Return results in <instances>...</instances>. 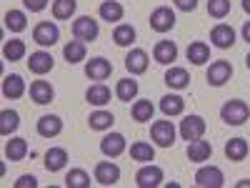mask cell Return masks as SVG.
<instances>
[{"label": "cell", "mask_w": 250, "mask_h": 188, "mask_svg": "<svg viewBox=\"0 0 250 188\" xmlns=\"http://www.w3.org/2000/svg\"><path fill=\"white\" fill-rule=\"evenodd\" d=\"M88 123H90L93 131H108L110 125L115 123V118H113L110 111H93L90 118H88Z\"/></svg>", "instance_id": "cell-32"}, {"label": "cell", "mask_w": 250, "mask_h": 188, "mask_svg": "<svg viewBox=\"0 0 250 188\" xmlns=\"http://www.w3.org/2000/svg\"><path fill=\"white\" fill-rule=\"evenodd\" d=\"M245 66H248V70H250V53H248V58H245Z\"/></svg>", "instance_id": "cell-47"}, {"label": "cell", "mask_w": 250, "mask_h": 188, "mask_svg": "<svg viewBox=\"0 0 250 188\" xmlns=\"http://www.w3.org/2000/svg\"><path fill=\"white\" fill-rule=\"evenodd\" d=\"M95 181L100 186H115L120 181V168L115 163H110V161H100L95 165Z\"/></svg>", "instance_id": "cell-10"}, {"label": "cell", "mask_w": 250, "mask_h": 188, "mask_svg": "<svg viewBox=\"0 0 250 188\" xmlns=\"http://www.w3.org/2000/svg\"><path fill=\"white\" fill-rule=\"evenodd\" d=\"M35 186H38V178L30 176V173H28V176H20V178L15 181V188H35Z\"/></svg>", "instance_id": "cell-41"}, {"label": "cell", "mask_w": 250, "mask_h": 188, "mask_svg": "<svg viewBox=\"0 0 250 188\" xmlns=\"http://www.w3.org/2000/svg\"><path fill=\"white\" fill-rule=\"evenodd\" d=\"M173 25H175V13L168 5H160L150 13V28L155 33H168Z\"/></svg>", "instance_id": "cell-6"}, {"label": "cell", "mask_w": 250, "mask_h": 188, "mask_svg": "<svg viewBox=\"0 0 250 188\" xmlns=\"http://www.w3.org/2000/svg\"><path fill=\"white\" fill-rule=\"evenodd\" d=\"M53 66H55V60H53L50 53H45V50H35V53H30L28 68H30L35 75H45V73H50Z\"/></svg>", "instance_id": "cell-12"}, {"label": "cell", "mask_w": 250, "mask_h": 188, "mask_svg": "<svg viewBox=\"0 0 250 188\" xmlns=\"http://www.w3.org/2000/svg\"><path fill=\"white\" fill-rule=\"evenodd\" d=\"M100 151H103V156H108V158H118V156L125 151V138H123V133H108L105 138L100 141Z\"/></svg>", "instance_id": "cell-15"}, {"label": "cell", "mask_w": 250, "mask_h": 188, "mask_svg": "<svg viewBox=\"0 0 250 188\" xmlns=\"http://www.w3.org/2000/svg\"><path fill=\"white\" fill-rule=\"evenodd\" d=\"M5 28L13 30V33H20V30H25L28 28V18L23 10H8L5 13Z\"/></svg>", "instance_id": "cell-33"}, {"label": "cell", "mask_w": 250, "mask_h": 188, "mask_svg": "<svg viewBox=\"0 0 250 188\" xmlns=\"http://www.w3.org/2000/svg\"><path fill=\"white\" fill-rule=\"evenodd\" d=\"M85 100L90 103V106H105V103L110 100V91L103 86V83H95V86H90L88 91H85Z\"/></svg>", "instance_id": "cell-25"}, {"label": "cell", "mask_w": 250, "mask_h": 188, "mask_svg": "<svg viewBox=\"0 0 250 188\" xmlns=\"http://www.w3.org/2000/svg\"><path fill=\"white\" fill-rule=\"evenodd\" d=\"M78 8V0H53V15L55 20H68Z\"/></svg>", "instance_id": "cell-36"}, {"label": "cell", "mask_w": 250, "mask_h": 188, "mask_svg": "<svg viewBox=\"0 0 250 188\" xmlns=\"http://www.w3.org/2000/svg\"><path fill=\"white\" fill-rule=\"evenodd\" d=\"M98 33H100L98 20H93L90 15H83V18H78L75 23H73V35H75L78 40H83V43H88V40H95Z\"/></svg>", "instance_id": "cell-5"}, {"label": "cell", "mask_w": 250, "mask_h": 188, "mask_svg": "<svg viewBox=\"0 0 250 188\" xmlns=\"http://www.w3.org/2000/svg\"><path fill=\"white\" fill-rule=\"evenodd\" d=\"M62 55H65V60L70 63V66H75V63H80V60H85V43L83 40H70V43L62 48Z\"/></svg>", "instance_id": "cell-28"}, {"label": "cell", "mask_w": 250, "mask_h": 188, "mask_svg": "<svg viewBox=\"0 0 250 188\" xmlns=\"http://www.w3.org/2000/svg\"><path fill=\"white\" fill-rule=\"evenodd\" d=\"M113 40H115V46H120V48L135 43V28H133V25H128V23L118 25V28L113 30Z\"/></svg>", "instance_id": "cell-34"}, {"label": "cell", "mask_w": 250, "mask_h": 188, "mask_svg": "<svg viewBox=\"0 0 250 188\" xmlns=\"http://www.w3.org/2000/svg\"><path fill=\"white\" fill-rule=\"evenodd\" d=\"M23 93H25V80L20 78L18 73L3 78V95L5 98H20Z\"/></svg>", "instance_id": "cell-21"}, {"label": "cell", "mask_w": 250, "mask_h": 188, "mask_svg": "<svg viewBox=\"0 0 250 188\" xmlns=\"http://www.w3.org/2000/svg\"><path fill=\"white\" fill-rule=\"evenodd\" d=\"M23 5H25L30 13H40V10H45L48 0H23Z\"/></svg>", "instance_id": "cell-42"}, {"label": "cell", "mask_w": 250, "mask_h": 188, "mask_svg": "<svg viewBox=\"0 0 250 188\" xmlns=\"http://www.w3.org/2000/svg\"><path fill=\"white\" fill-rule=\"evenodd\" d=\"M180 136H183V141H188V143L203 138V136H205V120H203L200 116H185L183 123H180Z\"/></svg>", "instance_id": "cell-7"}, {"label": "cell", "mask_w": 250, "mask_h": 188, "mask_svg": "<svg viewBox=\"0 0 250 188\" xmlns=\"http://www.w3.org/2000/svg\"><path fill=\"white\" fill-rule=\"evenodd\" d=\"M220 118L228 123V125H243L248 118H250V108H248V103L245 100H228L225 106L220 108Z\"/></svg>", "instance_id": "cell-1"}, {"label": "cell", "mask_w": 250, "mask_h": 188, "mask_svg": "<svg viewBox=\"0 0 250 188\" xmlns=\"http://www.w3.org/2000/svg\"><path fill=\"white\" fill-rule=\"evenodd\" d=\"M210 156H213V145L208 143V141L198 138V141L188 143V158H190L193 163H203V161H208Z\"/></svg>", "instance_id": "cell-16"}, {"label": "cell", "mask_w": 250, "mask_h": 188, "mask_svg": "<svg viewBox=\"0 0 250 188\" xmlns=\"http://www.w3.org/2000/svg\"><path fill=\"white\" fill-rule=\"evenodd\" d=\"M210 40H213V46L225 50V48H233L235 43V30L230 25H225V23H218L213 30H210Z\"/></svg>", "instance_id": "cell-11"}, {"label": "cell", "mask_w": 250, "mask_h": 188, "mask_svg": "<svg viewBox=\"0 0 250 188\" xmlns=\"http://www.w3.org/2000/svg\"><path fill=\"white\" fill-rule=\"evenodd\" d=\"M153 103L150 100H135L133 103V120H138V123H145V120H150L153 118Z\"/></svg>", "instance_id": "cell-39"}, {"label": "cell", "mask_w": 250, "mask_h": 188, "mask_svg": "<svg viewBox=\"0 0 250 188\" xmlns=\"http://www.w3.org/2000/svg\"><path fill=\"white\" fill-rule=\"evenodd\" d=\"M208 13H210L213 18H225L228 13H230V0H208Z\"/></svg>", "instance_id": "cell-40"}, {"label": "cell", "mask_w": 250, "mask_h": 188, "mask_svg": "<svg viewBox=\"0 0 250 188\" xmlns=\"http://www.w3.org/2000/svg\"><path fill=\"white\" fill-rule=\"evenodd\" d=\"M28 153V141L25 138H10L5 143V158L8 161H23Z\"/></svg>", "instance_id": "cell-24"}, {"label": "cell", "mask_w": 250, "mask_h": 188, "mask_svg": "<svg viewBox=\"0 0 250 188\" xmlns=\"http://www.w3.org/2000/svg\"><path fill=\"white\" fill-rule=\"evenodd\" d=\"M30 98L38 103V106H45V103L53 100V86L48 80H33L30 83Z\"/></svg>", "instance_id": "cell-18"}, {"label": "cell", "mask_w": 250, "mask_h": 188, "mask_svg": "<svg viewBox=\"0 0 250 188\" xmlns=\"http://www.w3.org/2000/svg\"><path fill=\"white\" fill-rule=\"evenodd\" d=\"M165 83L175 91H183V88H188V83H190V75H188L185 68H170L165 73Z\"/></svg>", "instance_id": "cell-29"}, {"label": "cell", "mask_w": 250, "mask_h": 188, "mask_svg": "<svg viewBox=\"0 0 250 188\" xmlns=\"http://www.w3.org/2000/svg\"><path fill=\"white\" fill-rule=\"evenodd\" d=\"M110 73H113V63L105 58H93L85 63V75L90 80H105Z\"/></svg>", "instance_id": "cell-13"}, {"label": "cell", "mask_w": 250, "mask_h": 188, "mask_svg": "<svg viewBox=\"0 0 250 188\" xmlns=\"http://www.w3.org/2000/svg\"><path fill=\"white\" fill-rule=\"evenodd\" d=\"M33 40H35L38 46H43V48L55 46L58 40H60V30H58L55 23H50V20H43V23H38V25L33 28Z\"/></svg>", "instance_id": "cell-3"}, {"label": "cell", "mask_w": 250, "mask_h": 188, "mask_svg": "<svg viewBox=\"0 0 250 188\" xmlns=\"http://www.w3.org/2000/svg\"><path fill=\"white\" fill-rule=\"evenodd\" d=\"M150 138L155 141V145H160V148H170L175 143V125L170 120H155L150 125Z\"/></svg>", "instance_id": "cell-2"}, {"label": "cell", "mask_w": 250, "mask_h": 188, "mask_svg": "<svg viewBox=\"0 0 250 188\" xmlns=\"http://www.w3.org/2000/svg\"><path fill=\"white\" fill-rule=\"evenodd\" d=\"M135 183L140 186V188H155V186H160L163 183V168L160 165H143V168L135 173Z\"/></svg>", "instance_id": "cell-9"}, {"label": "cell", "mask_w": 250, "mask_h": 188, "mask_svg": "<svg viewBox=\"0 0 250 188\" xmlns=\"http://www.w3.org/2000/svg\"><path fill=\"white\" fill-rule=\"evenodd\" d=\"M130 158H133V161H138V163H150V161L155 158V148H153L150 143L138 141V143H133V145H130Z\"/></svg>", "instance_id": "cell-27"}, {"label": "cell", "mask_w": 250, "mask_h": 188, "mask_svg": "<svg viewBox=\"0 0 250 188\" xmlns=\"http://www.w3.org/2000/svg\"><path fill=\"white\" fill-rule=\"evenodd\" d=\"M65 163H68V151L65 148H50L45 153V171H50V173L62 171Z\"/></svg>", "instance_id": "cell-20"}, {"label": "cell", "mask_w": 250, "mask_h": 188, "mask_svg": "<svg viewBox=\"0 0 250 188\" xmlns=\"http://www.w3.org/2000/svg\"><path fill=\"white\" fill-rule=\"evenodd\" d=\"M248 141L245 138H230V141H228L225 143V156L228 158H230V161H245V156H248Z\"/></svg>", "instance_id": "cell-23"}, {"label": "cell", "mask_w": 250, "mask_h": 188, "mask_svg": "<svg viewBox=\"0 0 250 188\" xmlns=\"http://www.w3.org/2000/svg\"><path fill=\"white\" fill-rule=\"evenodd\" d=\"M65 186L68 188H90V176L83 168H73L65 176Z\"/></svg>", "instance_id": "cell-38"}, {"label": "cell", "mask_w": 250, "mask_h": 188, "mask_svg": "<svg viewBox=\"0 0 250 188\" xmlns=\"http://www.w3.org/2000/svg\"><path fill=\"white\" fill-rule=\"evenodd\" d=\"M60 131H62V120L58 116H43L38 120V133L43 138H55L60 136Z\"/></svg>", "instance_id": "cell-19"}, {"label": "cell", "mask_w": 250, "mask_h": 188, "mask_svg": "<svg viewBox=\"0 0 250 188\" xmlns=\"http://www.w3.org/2000/svg\"><path fill=\"white\" fill-rule=\"evenodd\" d=\"M125 68H128L133 75H140V73H145V70H148V53H145V50H140V48L130 50L128 55H125Z\"/></svg>", "instance_id": "cell-17"}, {"label": "cell", "mask_w": 250, "mask_h": 188, "mask_svg": "<svg viewBox=\"0 0 250 188\" xmlns=\"http://www.w3.org/2000/svg\"><path fill=\"white\" fill-rule=\"evenodd\" d=\"M98 13H100L103 20H108V23H118V20H123V15H125V10H123V5L118 3V0H105Z\"/></svg>", "instance_id": "cell-26"}, {"label": "cell", "mask_w": 250, "mask_h": 188, "mask_svg": "<svg viewBox=\"0 0 250 188\" xmlns=\"http://www.w3.org/2000/svg\"><path fill=\"white\" fill-rule=\"evenodd\" d=\"M160 111L165 116H180L185 111V100L180 95H163L160 98Z\"/></svg>", "instance_id": "cell-30"}, {"label": "cell", "mask_w": 250, "mask_h": 188, "mask_svg": "<svg viewBox=\"0 0 250 188\" xmlns=\"http://www.w3.org/2000/svg\"><path fill=\"white\" fill-rule=\"evenodd\" d=\"M230 75H233V66H230L228 60H215V63H210V68H208V73H205L208 83H210V86H215V88L225 86V83L230 80Z\"/></svg>", "instance_id": "cell-4"}, {"label": "cell", "mask_w": 250, "mask_h": 188, "mask_svg": "<svg viewBox=\"0 0 250 188\" xmlns=\"http://www.w3.org/2000/svg\"><path fill=\"white\" fill-rule=\"evenodd\" d=\"M223 171L218 165H203V168L195 173V186L200 188H220L223 186Z\"/></svg>", "instance_id": "cell-8"}, {"label": "cell", "mask_w": 250, "mask_h": 188, "mask_svg": "<svg viewBox=\"0 0 250 188\" xmlns=\"http://www.w3.org/2000/svg\"><path fill=\"white\" fill-rule=\"evenodd\" d=\"M115 95H118L120 100H135V98H138V80H133V78H123V80H118Z\"/></svg>", "instance_id": "cell-31"}, {"label": "cell", "mask_w": 250, "mask_h": 188, "mask_svg": "<svg viewBox=\"0 0 250 188\" xmlns=\"http://www.w3.org/2000/svg\"><path fill=\"white\" fill-rule=\"evenodd\" d=\"M153 58L160 63V66H170V63L178 58V46L173 40H158L153 48Z\"/></svg>", "instance_id": "cell-14"}, {"label": "cell", "mask_w": 250, "mask_h": 188, "mask_svg": "<svg viewBox=\"0 0 250 188\" xmlns=\"http://www.w3.org/2000/svg\"><path fill=\"white\" fill-rule=\"evenodd\" d=\"M18 125H20V116L15 111H3V113H0V133H3V136L15 133Z\"/></svg>", "instance_id": "cell-37"}, {"label": "cell", "mask_w": 250, "mask_h": 188, "mask_svg": "<svg viewBox=\"0 0 250 188\" xmlns=\"http://www.w3.org/2000/svg\"><path fill=\"white\" fill-rule=\"evenodd\" d=\"M238 186H240V188H248V186H250V181H240Z\"/></svg>", "instance_id": "cell-46"}, {"label": "cell", "mask_w": 250, "mask_h": 188, "mask_svg": "<svg viewBox=\"0 0 250 188\" xmlns=\"http://www.w3.org/2000/svg\"><path fill=\"white\" fill-rule=\"evenodd\" d=\"M23 55H25V43H23V40L13 38V40H8V43L3 46V58H5V60H10V63L20 60Z\"/></svg>", "instance_id": "cell-35"}, {"label": "cell", "mask_w": 250, "mask_h": 188, "mask_svg": "<svg viewBox=\"0 0 250 188\" xmlns=\"http://www.w3.org/2000/svg\"><path fill=\"white\" fill-rule=\"evenodd\" d=\"M173 3H175V8H180L185 13H190V10L198 8V0H173Z\"/></svg>", "instance_id": "cell-43"}, {"label": "cell", "mask_w": 250, "mask_h": 188, "mask_svg": "<svg viewBox=\"0 0 250 188\" xmlns=\"http://www.w3.org/2000/svg\"><path fill=\"white\" fill-rule=\"evenodd\" d=\"M188 60L193 63V66H203V63L210 58V46L208 43H203V40H195V43H190L188 46Z\"/></svg>", "instance_id": "cell-22"}, {"label": "cell", "mask_w": 250, "mask_h": 188, "mask_svg": "<svg viewBox=\"0 0 250 188\" xmlns=\"http://www.w3.org/2000/svg\"><path fill=\"white\" fill-rule=\"evenodd\" d=\"M243 40H248V43H250V20L243 25Z\"/></svg>", "instance_id": "cell-44"}, {"label": "cell", "mask_w": 250, "mask_h": 188, "mask_svg": "<svg viewBox=\"0 0 250 188\" xmlns=\"http://www.w3.org/2000/svg\"><path fill=\"white\" fill-rule=\"evenodd\" d=\"M243 10L250 15V0H243Z\"/></svg>", "instance_id": "cell-45"}]
</instances>
